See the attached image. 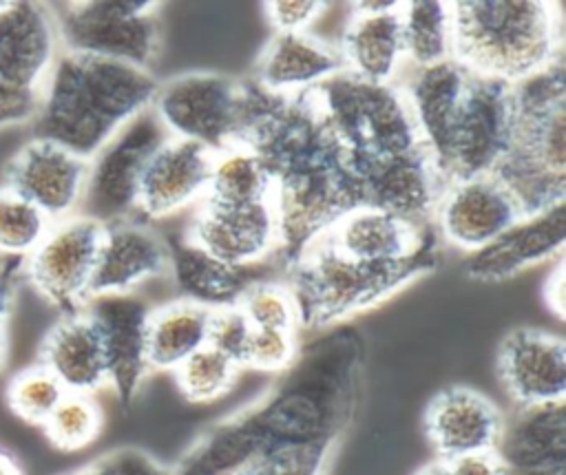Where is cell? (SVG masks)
Listing matches in <instances>:
<instances>
[{"mask_svg": "<svg viewBox=\"0 0 566 475\" xmlns=\"http://www.w3.org/2000/svg\"><path fill=\"white\" fill-rule=\"evenodd\" d=\"M365 338L336 325L298 349L276 384L252 407L210 426L170 475H232L241 466L294 453L332 455L354 418Z\"/></svg>", "mask_w": 566, "mask_h": 475, "instance_id": "cell-1", "label": "cell"}, {"mask_svg": "<svg viewBox=\"0 0 566 475\" xmlns=\"http://www.w3.org/2000/svg\"><path fill=\"white\" fill-rule=\"evenodd\" d=\"M237 146L248 148L270 181L279 221V272L343 214L365 205L345 155L310 91L279 95L243 80V119Z\"/></svg>", "mask_w": 566, "mask_h": 475, "instance_id": "cell-2", "label": "cell"}, {"mask_svg": "<svg viewBox=\"0 0 566 475\" xmlns=\"http://www.w3.org/2000/svg\"><path fill=\"white\" fill-rule=\"evenodd\" d=\"M310 95L358 179L365 205L431 223L442 183L400 86L340 71Z\"/></svg>", "mask_w": 566, "mask_h": 475, "instance_id": "cell-3", "label": "cell"}, {"mask_svg": "<svg viewBox=\"0 0 566 475\" xmlns=\"http://www.w3.org/2000/svg\"><path fill=\"white\" fill-rule=\"evenodd\" d=\"M159 82L148 68L60 51L33 115V137L91 159L122 126L150 108Z\"/></svg>", "mask_w": 566, "mask_h": 475, "instance_id": "cell-4", "label": "cell"}, {"mask_svg": "<svg viewBox=\"0 0 566 475\" xmlns=\"http://www.w3.org/2000/svg\"><path fill=\"white\" fill-rule=\"evenodd\" d=\"M509 144L491 177L513 197L520 217L566 201V66H548L511 86Z\"/></svg>", "mask_w": 566, "mask_h": 475, "instance_id": "cell-5", "label": "cell"}, {"mask_svg": "<svg viewBox=\"0 0 566 475\" xmlns=\"http://www.w3.org/2000/svg\"><path fill=\"white\" fill-rule=\"evenodd\" d=\"M442 243L436 234L402 261L367 263L334 252L316 236L281 267V283L294 296L301 327L332 329L433 272L442 261Z\"/></svg>", "mask_w": 566, "mask_h": 475, "instance_id": "cell-6", "label": "cell"}, {"mask_svg": "<svg viewBox=\"0 0 566 475\" xmlns=\"http://www.w3.org/2000/svg\"><path fill=\"white\" fill-rule=\"evenodd\" d=\"M451 57L475 75L517 84L564 53L562 9L539 0L449 2Z\"/></svg>", "mask_w": 566, "mask_h": 475, "instance_id": "cell-7", "label": "cell"}, {"mask_svg": "<svg viewBox=\"0 0 566 475\" xmlns=\"http://www.w3.org/2000/svg\"><path fill=\"white\" fill-rule=\"evenodd\" d=\"M157 2L93 0L51 9L62 51L148 68L159 46Z\"/></svg>", "mask_w": 566, "mask_h": 475, "instance_id": "cell-8", "label": "cell"}, {"mask_svg": "<svg viewBox=\"0 0 566 475\" xmlns=\"http://www.w3.org/2000/svg\"><path fill=\"white\" fill-rule=\"evenodd\" d=\"M57 53L49 7L0 2V128L33 119Z\"/></svg>", "mask_w": 566, "mask_h": 475, "instance_id": "cell-9", "label": "cell"}, {"mask_svg": "<svg viewBox=\"0 0 566 475\" xmlns=\"http://www.w3.org/2000/svg\"><path fill=\"white\" fill-rule=\"evenodd\" d=\"M170 137L153 106L122 126L91 159L77 214L102 225L133 219L150 157Z\"/></svg>", "mask_w": 566, "mask_h": 475, "instance_id": "cell-10", "label": "cell"}, {"mask_svg": "<svg viewBox=\"0 0 566 475\" xmlns=\"http://www.w3.org/2000/svg\"><path fill=\"white\" fill-rule=\"evenodd\" d=\"M153 110L172 137L221 152L239 139L243 80L199 71L177 75L159 84Z\"/></svg>", "mask_w": 566, "mask_h": 475, "instance_id": "cell-11", "label": "cell"}, {"mask_svg": "<svg viewBox=\"0 0 566 475\" xmlns=\"http://www.w3.org/2000/svg\"><path fill=\"white\" fill-rule=\"evenodd\" d=\"M511 86L469 71L449 144L436 170L442 190L462 179L491 175L504 155L513 113Z\"/></svg>", "mask_w": 566, "mask_h": 475, "instance_id": "cell-12", "label": "cell"}, {"mask_svg": "<svg viewBox=\"0 0 566 475\" xmlns=\"http://www.w3.org/2000/svg\"><path fill=\"white\" fill-rule=\"evenodd\" d=\"M102 234V223L84 214H71L53 221L44 239L24 258L27 281L62 316L80 312L91 298Z\"/></svg>", "mask_w": 566, "mask_h": 475, "instance_id": "cell-13", "label": "cell"}, {"mask_svg": "<svg viewBox=\"0 0 566 475\" xmlns=\"http://www.w3.org/2000/svg\"><path fill=\"white\" fill-rule=\"evenodd\" d=\"M497 376L517 409L564 402L566 342L535 327L511 329L497 347Z\"/></svg>", "mask_w": 566, "mask_h": 475, "instance_id": "cell-14", "label": "cell"}, {"mask_svg": "<svg viewBox=\"0 0 566 475\" xmlns=\"http://www.w3.org/2000/svg\"><path fill=\"white\" fill-rule=\"evenodd\" d=\"M214 258L234 265H259L279 247V221L272 201L250 205H221L201 201L186 234Z\"/></svg>", "mask_w": 566, "mask_h": 475, "instance_id": "cell-15", "label": "cell"}, {"mask_svg": "<svg viewBox=\"0 0 566 475\" xmlns=\"http://www.w3.org/2000/svg\"><path fill=\"white\" fill-rule=\"evenodd\" d=\"M88 161L46 139L24 144L7 166V188L33 203L51 221L77 214Z\"/></svg>", "mask_w": 566, "mask_h": 475, "instance_id": "cell-16", "label": "cell"}, {"mask_svg": "<svg viewBox=\"0 0 566 475\" xmlns=\"http://www.w3.org/2000/svg\"><path fill=\"white\" fill-rule=\"evenodd\" d=\"M517 219L522 217L513 197L491 175L449 183L433 212L442 241L469 254L495 241Z\"/></svg>", "mask_w": 566, "mask_h": 475, "instance_id": "cell-17", "label": "cell"}, {"mask_svg": "<svg viewBox=\"0 0 566 475\" xmlns=\"http://www.w3.org/2000/svg\"><path fill=\"white\" fill-rule=\"evenodd\" d=\"M102 336L108 384L122 404H130L150 371L146 356V323L150 307L130 294L91 296L82 307Z\"/></svg>", "mask_w": 566, "mask_h": 475, "instance_id": "cell-18", "label": "cell"}, {"mask_svg": "<svg viewBox=\"0 0 566 475\" xmlns=\"http://www.w3.org/2000/svg\"><path fill=\"white\" fill-rule=\"evenodd\" d=\"M566 245V201L542 212L517 219L495 241L467 254L462 261L464 276L482 283L504 281L522 274L555 254Z\"/></svg>", "mask_w": 566, "mask_h": 475, "instance_id": "cell-19", "label": "cell"}, {"mask_svg": "<svg viewBox=\"0 0 566 475\" xmlns=\"http://www.w3.org/2000/svg\"><path fill=\"white\" fill-rule=\"evenodd\" d=\"M214 152L201 144L168 137L150 157L137 199V212L150 219H164L201 203L208 192Z\"/></svg>", "mask_w": 566, "mask_h": 475, "instance_id": "cell-20", "label": "cell"}, {"mask_svg": "<svg viewBox=\"0 0 566 475\" xmlns=\"http://www.w3.org/2000/svg\"><path fill=\"white\" fill-rule=\"evenodd\" d=\"M504 418L500 409L471 387H447L424 411V431L438 460L495 451Z\"/></svg>", "mask_w": 566, "mask_h": 475, "instance_id": "cell-21", "label": "cell"}, {"mask_svg": "<svg viewBox=\"0 0 566 475\" xmlns=\"http://www.w3.org/2000/svg\"><path fill=\"white\" fill-rule=\"evenodd\" d=\"M436 234L433 221L411 223L387 210L360 205L334 221L318 239L347 258L391 263L411 256Z\"/></svg>", "mask_w": 566, "mask_h": 475, "instance_id": "cell-22", "label": "cell"}, {"mask_svg": "<svg viewBox=\"0 0 566 475\" xmlns=\"http://www.w3.org/2000/svg\"><path fill=\"white\" fill-rule=\"evenodd\" d=\"M170 270L168 243L137 219L104 225L91 296L130 294L142 283Z\"/></svg>", "mask_w": 566, "mask_h": 475, "instance_id": "cell-23", "label": "cell"}, {"mask_svg": "<svg viewBox=\"0 0 566 475\" xmlns=\"http://www.w3.org/2000/svg\"><path fill=\"white\" fill-rule=\"evenodd\" d=\"M504 475H566V402L517 409L495 446Z\"/></svg>", "mask_w": 566, "mask_h": 475, "instance_id": "cell-24", "label": "cell"}, {"mask_svg": "<svg viewBox=\"0 0 566 475\" xmlns=\"http://www.w3.org/2000/svg\"><path fill=\"white\" fill-rule=\"evenodd\" d=\"M40 365L71 393H93L108 384L102 336L84 309L62 316L46 331L40 347Z\"/></svg>", "mask_w": 566, "mask_h": 475, "instance_id": "cell-25", "label": "cell"}, {"mask_svg": "<svg viewBox=\"0 0 566 475\" xmlns=\"http://www.w3.org/2000/svg\"><path fill=\"white\" fill-rule=\"evenodd\" d=\"M345 71L340 51L314 35L274 33L259 55L254 82L279 95H294L318 86Z\"/></svg>", "mask_w": 566, "mask_h": 475, "instance_id": "cell-26", "label": "cell"}, {"mask_svg": "<svg viewBox=\"0 0 566 475\" xmlns=\"http://www.w3.org/2000/svg\"><path fill=\"white\" fill-rule=\"evenodd\" d=\"M170 270L181 298L199 303L203 307L217 309L237 305L250 285L263 281L254 274L256 265L234 267L228 265L212 254L203 252L199 245L188 241L186 236L179 241H166Z\"/></svg>", "mask_w": 566, "mask_h": 475, "instance_id": "cell-27", "label": "cell"}, {"mask_svg": "<svg viewBox=\"0 0 566 475\" xmlns=\"http://www.w3.org/2000/svg\"><path fill=\"white\" fill-rule=\"evenodd\" d=\"M400 9L380 15H354L347 22L338 46L347 73L376 84L394 82L405 60Z\"/></svg>", "mask_w": 566, "mask_h": 475, "instance_id": "cell-28", "label": "cell"}, {"mask_svg": "<svg viewBox=\"0 0 566 475\" xmlns=\"http://www.w3.org/2000/svg\"><path fill=\"white\" fill-rule=\"evenodd\" d=\"M210 314V307L186 298L150 309L146 323L148 367L175 371L186 358L206 347Z\"/></svg>", "mask_w": 566, "mask_h": 475, "instance_id": "cell-29", "label": "cell"}, {"mask_svg": "<svg viewBox=\"0 0 566 475\" xmlns=\"http://www.w3.org/2000/svg\"><path fill=\"white\" fill-rule=\"evenodd\" d=\"M402 55L411 66H429L451 57L449 2H402Z\"/></svg>", "mask_w": 566, "mask_h": 475, "instance_id": "cell-30", "label": "cell"}, {"mask_svg": "<svg viewBox=\"0 0 566 475\" xmlns=\"http://www.w3.org/2000/svg\"><path fill=\"white\" fill-rule=\"evenodd\" d=\"M206 201L221 205H250L270 201V181L259 159L243 146L214 152Z\"/></svg>", "mask_w": 566, "mask_h": 475, "instance_id": "cell-31", "label": "cell"}, {"mask_svg": "<svg viewBox=\"0 0 566 475\" xmlns=\"http://www.w3.org/2000/svg\"><path fill=\"white\" fill-rule=\"evenodd\" d=\"M102 409L91 393L66 391L42 426L55 448L73 453L93 444L102 431Z\"/></svg>", "mask_w": 566, "mask_h": 475, "instance_id": "cell-32", "label": "cell"}, {"mask_svg": "<svg viewBox=\"0 0 566 475\" xmlns=\"http://www.w3.org/2000/svg\"><path fill=\"white\" fill-rule=\"evenodd\" d=\"M51 219L33 203L0 188V254L7 258H27L51 228Z\"/></svg>", "mask_w": 566, "mask_h": 475, "instance_id": "cell-33", "label": "cell"}, {"mask_svg": "<svg viewBox=\"0 0 566 475\" xmlns=\"http://www.w3.org/2000/svg\"><path fill=\"white\" fill-rule=\"evenodd\" d=\"M239 367L212 347H201L177 369V387L190 402H212L230 391Z\"/></svg>", "mask_w": 566, "mask_h": 475, "instance_id": "cell-34", "label": "cell"}, {"mask_svg": "<svg viewBox=\"0 0 566 475\" xmlns=\"http://www.w3.org/2000/svg\"><path fill=\"white\" fill-rule=\"evenodd\" d=\"M66 395L62 382L40 362L18 371L7 384L9 409L29 424H44Z\"/></svg>", "mask_w": 566, "mask_h": 475, "instance_id": "cell-35", "label": "cell"}, {"mask_svg": "<svg viewBox=\"0 0 566 475\" xmlns=\"http://www.w3.org/2000/svg\"><path fill=\"white\" fill-rule=\"evenodd\" d=\"M237 307L243 312V316L254 329H281L296 334L301 329L294 296L281 281H256L245 289Z\"/></svg>", "mask_w": 566, "mask_h": 475, "instance_id": "cell-36", "label": "cell"}, {"mask_svg": "<svg viewBox=\"0 0 566 475\" xmlns=\"http://www.w3.org/2000/svg\"><path fill=\"white\" fill-rule=\"evenodd\" d=\"M298 349L301 347H298L296 331L252 329L243 367L281 373L294 362V358L298 356Z\"/></svg>", "mask_w": 566, "mask_h": 475, "instance_id": "cell-37", "label": "cell"}, {"mask_svg": "<svg viewBox=\"0 0 566 475\" xmlns=\"http://www.w3.org/2000/svg\"><path fill=\"white\" fill-rule=\"evenodd\" d=\"M252 329L254 327L248 323V318L243 316V312L237 305L217 307L210 314L208 347L217 349L219 353L230 358L241 369Z\"/></svg>", "mask_w": 566, "mask_h": 475, "instance_id": "cell-38", "label": "cell"}, {"mask_svg": "<svg viewBox=\"0 0 566 475\" xmlns=\"http://www.w3.org/2000/svg\"><path fill=\"white\" fill-rule=\"evenodd\" d=\"M73 475H170V468L139 448H115Z\"/></svg>", "mask_w": 566, "mask_h": 475, "instance_id": "cell-39", "label": "cell"}, {"mask_svg": "<svg viewBox=\"0 0 566 475\" xmlns=\"http://www.w3.org/2000/svg\"><path fill=\"white\" fill-rule=\"evenodd\" d=\"M325 9L327 2L316 0H274L265 4V15L276 33H305Z\"/></svg>", "mask_w": 566, "mask_h": 475, "instance_id": "cell-40", "label": "cell"}, {"mask_svg": "<svg viewBox=\"0 0 566 475\" xmlns=\"http://www.w3.org/2000/svg\"><path fill=\"white\" fill-rule=\"evenodd\" d=\"M451 475H504L502 462L495 451L469 453L453 460H447Z\"/></svg>", "mask_w": 566, "mask_h": 475, "instance_id": "cell-41", "label": "cell"}, {"mask_svg": "<svg viewBox=\"0 0 566 475\" xmlns=\"http://www.w3.org/2000/svg\"><path fill=\"white\" fill-rule=\"evenodd\" d=\"M20 270H22V258H9L7 263L0 265V323L7 320Z\"/></svg>", "mask_w": 566, "mask_h": 475, "instance_id": "cell-42", "label": "cell"}, {"mask_svg": "<svg viewBox=\"0 0 566 475\" xmlns=\"http://www.w3.org/2000/svg\"><path fill=\"white\" fill-rule=\"evenodd\" d=\"M564 287H566V283H564V263H559L555 270H553V274L548 276V281H546V305H548V309L555 314V318L557 320H564V305H566V296H564Z\"/></svg>", "mask_w": 566, "mask_h": 475, "instance_id": "cell-43", "label": "cell"}, {"mask_svg": "<svg viewBox=\"0 0 566 475\" xmlns=\"http://www.w3.org/2000/svg\"><path fill=\"white\" fill-rule=\"evenodd\" d=\"M402 2L396 0H363V2H352V13L354 15H380L400 9Z\"/></svg>", "mask_w": 566, "mask_h": 475, "instance_id": "cell-44", "label": "cell"}, {"mask_svg": "<svg viewBox=\"0 0 566 475\" xmlns=\"http://www.w3.org/2000/svg\"><path fill=\"white\" fill-rule=\"evenodd\" d=\"M0 475H24L20 462L2 448H0Z\"/></svg>", "mask_w": 566, "mask_h": 475, "instance_id": "cell-45", "label": "cell"}, {"mask_svg": "<svg viewBox=\"0 0 566 475\" xmlns=\"http://www.w3.org/2000/svg\"><path fill=\"white\" fill-rule=\"evenodd\" d=\"M416 475H451V473H449V466L444 460H436V462L422 466Z\"/></svg>", "mask_w": 566, "mask_h": 475, "instance_id": "cell-46", "label": "cell"}, {"mask_svg": "<svg viewBox=\"0 0 566 475\" xmlns=\"http://www.w3.org/2000/svg\"><path fill=\"white\" fill-rule=\"evenodd\" d=\"M4 353H7V347H4V323H0V373L4 369Z\"/></svg>", "mask_w": 566, "mask_h": 475, "instance_id": "cell-47", "label": "cell"}]
</instances>
